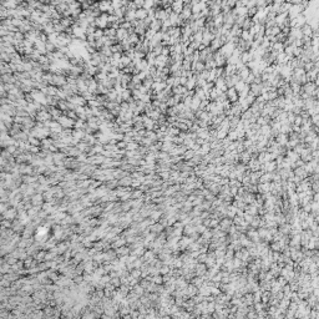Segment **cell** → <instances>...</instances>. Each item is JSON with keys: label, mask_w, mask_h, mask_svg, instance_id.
Masks as SVG:
<instances>
[{"label": "cell", "mask_w": 319, "mask_h": 319, "mask_svg": "<svg viewBox=\"0 0 319 319\" xmlns=\"http://www.w3.org/2000/svg\"><path fill=\"white\" fill-rule=\"evenodd\" d=\"M183 1L182 0H173L171 4V9H172V11L176 13V14H180L182 11V9H183Z\"/></svg>", "instance_id": "7a4b0ae2"}, {"label": "cell", "mask_w": 319, "mask_h": 319, "mask_svg": "<svg viewBox=\"0 0 319 319\" xmlns=\"http://www.w3.org/2000/svg\"><path fill=\"white\" fill-rule=\"evenodd\" d=\"M173 0H161V3H167V4H172Z\"/></svg>", "instance_id": "5b68a950"}, {"label": "cell", "mask_w": 319, "mask_h": 319, "mask_svg": "<svg viewBox=\"0 0 319 319\" xmlns=\"http://www.w3.org/2000/svg\"><path fill=\"white\" fill-rule=\"evenodd\" d=\"M142 8H143V9H146V10H150V9L155 8L153 0H145V1H143V6H142Z\"/></svg>", "instance_id": "277c9868"}, {"label": "cell", "mask_w": 319, "mask_h": 319, "mask_svg": "<svg viewBox=\"0 0 319 319\" xmlns=\"http://www.w3.org/2000/svg\"><path fill=\"white\" fill-rule=\"evenodd\" d=\"M226 96H227V100L229 101V102H232V103H234V102H237V100H238V92H237V90L234 87H228L227 88V91H226Z\"/></svg>", "instance_id": "6da1fadb"}, {"label": "cell", "mask_w": 319, "mask_h": 319, "mask_svg": "<svg viewBox=\"0 0 319 319\" xmlns=\"http://www.w3.org/2000/svg\"><path fill=\"white\" fill-rule=\"evenodd\" d=\"M135 15H136V18H137V19H140V20H143V19L147 18V10L143 9V8L136 9V13H135Z\"/></svg>", "instance_id": "3957f363"}]
</instances>
